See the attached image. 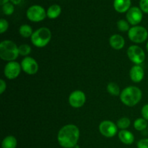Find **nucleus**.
Masks as SVG:
<instances>
[{
  "label": "nucleus",
  "instance_id": "nucleus-1",
  "mask_svg": "<svg viewBox=\"0 0 148 148\" xmlns=\"http://www.w3.org/2000/svg\"><path fill=\"white\" fill-rule=\"evenodd\" d=\"M79 130L75 124H66L59 130L57 140L64 148H73L77 145L79 139Z\"/></svg>",
  "mask_w": 148,
  "mask_h": 148
},
{
  "label": "nucleus",
  "instance_id": "nucleus-2",
  "mask_svg": "<svg viewBox=\"0 0 148 148\" xmlns=\"http://www.w3.org/2000/svg\"><path fill=\"white\" fill-rule=\"evenodd\" d=\"M143 97V92L139 88L129 86L124 88L120 94V100L125 106L132 107L139 103Z\"/></svg>",
  "mask_w": 148,
  "mask_h": 148
},
{
  "label": "nucleus",
  "instance_id": "nucleus-3",
  "mask_svg": "<svg viewBox=\"0 0 148 148\" xmlns=\"http://www.w3.org/2000/svg\"><path fill=\"white\" fill-rule=\"evenodd\" d=\"M18 47L10 40H4L0 43V58L7 62H13L19 56Z\"/></svg>",
  "mask_w": 148,
  "mask_h": 148
},
{
  "label": "nucleus",
  "instance_id": "nucleus-4",
  "mask_svg": "<svg viewBox=\"0 0 148 148\" xmlns=\"http://www.w3.org/2000/svg\"><path fill=\"white\" fill-rule=\"evenodd\" d=\"M52 38L51 31L46 27H42L33 32L31 42L36 47L43 48L47 46Z\"/></svg>",
  "mask_w": 148,
  "mask_h": 148
},
{
  "label": "nucleus",
  "instance_id": "nucleus-5",
  "mask_svg": "<svg viewBox=\"0 0 148 148\" xmlns=\"http://www.w3.org/2000/svg\"><path fill=\"white\" fill-rule=\"evenodd\" d=\"M128 37L133 43H144L148 38V32L147 29L143 26H133L130 27L128 31Z\"/></svg>",
  "mask_w": 148,
  "mask_h": 148
},
{
  "label": "nucleus",
  "instance_id": "nucleus-6",
  "mask_svg": "<svg viewBox=\"0 0 148 148\" xmlns=\"http://www.w3.org/2000/svg\"><path fill=\"white\" fill-rule=\"evenodd\" d=\"M127 56L130 60L136 65H140L145 60V53L144 50L137 45H133L128 48Z\"/></svg>",
  "mask_w": 148,
  "mask_h": 148
},
{
  "label": "nucleus",
  "instance_id": "nucleus-7",
  "mask_svg": "<svg viewBox=\"0 0 148 148\" xmlns=\"http://www.w3.org/2000/svg\"><path fill=\"white\" fill-rule=\"evenodd\" d=\"M27 18L34 23L43 21L47 16L46 10L40 5H33L29 7L26 12Z\"/></svg>",
  "mask_w": 148,
  "mask_h": 148
},
{
  "label": "nucleus",
  "instance_id": "nucleus-8",
  "mask_svg": "<svg viewBox=\"0 0 148 148\" xmlns=\"http://www.w3.org/2000/svg\"><path fill=\"white\" fill-rule=\"evenodd\" d=\"M98 129L101 134L107 138L114 137L118 132V127L116 124L109 120L103 121L100 124Z\"/></svg>",
  "mask_w": 148,
  "mask_h": 148
},
{
  "label": "nucleus",
  "instance_id": "nucleus-9",
  "mask_svg": "<svg viewBox=\"0 0 148 148\" xmlns=\"http://www.w3.org/2000/svg\"><path fill=\"white\" fill-rule=\"evenodd\" d=\"M22 70L29 75H33L38 71L39 66L35 59L30 56H26L21 62Z\"/></svg>",
  "mask_w": 148,
  "mask_h": 148
},
{
  "label": "nucleus",
  "instance_id": "nucleus-10",
  "mask_svg": "<svg viewBox=\"0 0 148 148\" xmlns=\"http://www.w3.org/2000/svg\"><path fill=\"white\" fill-rule=\"evenodd\" d=\"M86 102V95L82 90L73 91L69 96V103L72 108H79L85 105Z\"/></svg>",
  "mask_w": 148,
  "mask_h": 148
},
{
  "label": "nucleus",
  "instance_id": "nucleus-11",
  "mask_svg": "<svg viewBox=\"0 0 148 148\" xmlns=\"http://www.w3.org/2000/svg\"><path fill=\"white\" fill-rule=\"evenodd\" d=\"M21 70V64L15 61H13V62H8L5 65L4 75L8 79H14L20 75Z\"/></svg>",
  "mask_w": 148,
  "mask_h": 148
},
{
  "label": "nucleus",
  "instance_id": "nucleus-12",
  "mask_svg": "<svg viewBox=\"0 0 148 148\" xmlns=\"http://www.w3.org/2000/svg\"><path fill=\"white\" fill-rule=\"evenodd\" d=\"M126 17L130 25L136 26L141 23L143 17V11L137 7H132L127 11Z\"/></svg>",
  "mask_w": 148,
  "mask_h": 148
},
{
  "label": "nucleus",
  "instance_id": "nucleus-13",
  "mask_svg": "<svg viewBox=\"0 0 148 148\" xmlns=\"http://www.w3.org/2000/svg\"><path fill=\"white\" fill-rule=\"evenodd\" d=\"M130 77L132 81L136 83L140 82L145 77V71L140 65H134L130 72Z\"/></svg>",
  "mask_w": 148,
  "mask_h": 148
},
{
  "label": "nucleus",
  "instance_id": "nucleus-14",
  "mask_svg": "<svg viewBox=\"0 0 148 148\" xmlns=\"http://www.w3.org/2000/svg\"><path fill=\"white\" fill-rule=\"evenodd\" d=\"M109 44L115 50H121L125 46V40L121 35L114 34L110 37Z\"/></svg>",
  "mask_w": 148,
  "mask_h": 148
},
{
  "label": "nucleus",
  "instance_id": "nucleus-15",
  "mask_svg": "<svg viewBox=\"0 0 148 148\" xmlns=\"http://www.w3.org/2000/svg\"><path fill=\"white\" fill-rule=\"evenodd\" d=\"M131 0H114V7L119 13L127 12L131 7Z\"/></svg>",
  "mask_w": 148,
  "mask_h": 148
},
{
  "label": "nucleus",
  "instance_id": "nucleus-16",
  "mask_svg": "<svg viewBox=\"0 0 148 148\" xmlns=\"http://www.w3.org/2000/svg\"><path fill=\"white\" fill-rule=\"evenodd\" d=\"M119 139L124 145H132L134 141V136L132 133L127 130H121L118 134Z\"/></svg>",
  "mask_w": 148,
  "mask_h": 148
},
{
  "label": "nucleus",
  "instance_id": "nucleus-17",
  "mask_svg": "<svg viewBox=\"0 0 148 148\" xmlns=\"http://www.w3.org/2000/svg\"><path fill=\"white\" fill-rule=\"evenodd\" d=\"M61 12H62V8L58 4H53V5L50 6L48 9L46 14H47V17L49 19H56L60 15Z\"/></svg>",
  "mask_w": 148,
  "mask_h": 148
},
{
  "label": "nucleus",
  "instance_id": "nucleus-18",
  "mask_svg": "<svg viewBox=\"0 0 148 148\" xmlns=\"http://www.w3.org/2000/svg\"><path fill=\"white\" fill-rule=\"evenodd\" d=\"M17 145V139L12 135H9L4 137L1 143V147L2 148H16Z\"/></svg>",
  "mask_w": 148,
  "mask_h": 148
},
{
  "label": "nucleus",
  "instance_id": "nucleus-19",
  "mask_svg": "<svg viewBox=\"0 0 148 148\" xmlns=\"http://www.w3.org/2000/svg\"><path fill=\"white\" fill-rule=\"evenodd\" d=\"M19 33H20V35L22 37L27 38L29 37L31 38L33 31L31 26L27 24H24L22 25L20 27V28H19Z\"/></svg>",
  "mask_w": 148,
  "mask_h": 148
},
{
  "label": "nucleus",
  "instance_id": "nucleus-20",
  "mask_svg": "<svg viewBox=\"0 0 148 148\" xmlns=\"http://www.w3.org/2000/svg\"><path fill=\"white\" fill-rule=\"evenodd\" d=\"M134 127L137 131H144L148 127L147 121L143 118H138L134 121Z\"/></svg>",
  "mask_w": 148,
  "mask_h": 148
},
{
  "label": "nucleus",
  "instance_id": "nucleus-21",
  "mask_svg": "<svg viewBox=\"0 0 148 148\" xmlns=\"http://www.w3.org/2000/svg\"><path fill=\"white\" fill-rule=\"evenodd\" d=\"M107 91H108V93L114 95V96L120 95V94H121L119 86L115 82H109L108 84V85H107Z\"/></svg>",
  "mask_w": 148,
  "mask_h": 148
},
{
  "label": "nucleus",
  "instance_id": "nucleus-22",
  "mask_svg": "<svg viewBox=\"0 0 148 148\" xmlns=\"http://www.w3.org/2000/svg\"><path fill=\"white\" fill-rule=\"evenodd\" d=\"M130 124H131V121H130V119L127 118V117H122V118H120L116 122L117 127H118L119 129H120L121 130H127V129L130 127Z\"/></svg>",
  "mask_w": 148,
  "mask_h": 148
},
{
  "label": "nucleus",
  "instance_id": "nucleus-23",
  "mask_svg": "<svg viewBox=\"0 0 148 148\" xmlns=\"http://www.w3.org/2000/svg\"><path fill=\"white\" fill-rule=\"evenodd\" d=\"M19 54L20 56H27L31 52V47L28 44H22L18 46Z\"/></svg>",
  "mask_w": 148,
  "mask_h": 148
},
{
  "label": "nucleus",
  "instance_id": "nucleus-24",
  "mask_svg": "<svg viewBox=\"0 0 148 148\" xmlns=\"http://www.w3.org/2000/svg\"><path fill=\"white\" fill-rule=\"evenodd\" d=\"M117 27L121 32H127L130 30V23L127 20H120L117 22Z\"/></svg>",
  "mask_w": 148,
  "mask_h": 148
},
{
  "label": "nucleus",
  "instance_id": "nucleus-25",
  "mask_svg": "<svg viewBox=\"0 0 148 148\" xmlns=\"http://www.w3.org/2000/svg\"><path fill=\"white\" fill-rule=\"evenodd\" d=\"M14 11V7L12 3H7L2 6V12L5 15H11Z\"/></svg>",
  "mask_w": 148,
  "mask_h": 148
},
{
  "label": "nucleus",
  "instance_id": "nucleus-26",
  "mask_svg": "<svg viewBox=\"0 0 148 148\" xmlns=\"http://www.w3.org/2000/svg\"><path fill=\"white\" fill-rule=\"evenodd\" d=\"M9 27V23L5 19L1 18L0 20V33L3 34L4 33H5L7 30H8Z\"/></svg>",
  "mask_w": 148,
  "mask_h": 148
},
{
  "label": "nucleus",
  "instance_id": "nucleus-27",
  "mask_svg": "<svg viewBox=\"0 0 148 148\" xmlns=\"http://www.w3.org/2000/svg\"><path fill=\"white\" fill-rule=\"evenodd\" d=\"M140 8L143 12L148 14V0H140Z\"/></svg>",
  "mask_w": 148,
  "mask_h": 148
},
{
  "label": "nucleus",
  "instance_id": "nucleus-28",
  "mask_svg": "<svg viewBox=\"0 0 148 148\" xmlns=\"http://www.w3.org/2000/svg\"><path fill=\"white\" fill-rule=\"evenodd\" d=\"M137 148H148V138L142 139L137 143Z\"/></svg>",
  "mask_w": 148,
  "mask_h": 148
},
{
  "label": "nucleus",
  "instance_id": "nucleus-29",
  "mask_svg": "<svg viewBox=\"0 0 148 148\" xmlns=\"http://www.w3.org/2000/svg\"><path fill=\"white\" fill-rule=\"evenodd\" d=\"M141 114L143 116V118L148 121V103L143 106V107L142 108Z\"/></svg>",
  "mask_w": 148,
  "mask_h": 148
},
{
  "label": "nucleus",
  "instance_id": "nucleus-30",
  "mask_svg": "<svg viewBox=\"0 0 148 148\" xmlns=\"http://www.w3.org/2000/svg\"><path fill=\"white\" fill-rule=\"evenodd\" d=\"M7 88V83L3 79H0V94L4 93Z\"/></svg>",
  "mask_w": 148,
  "mask_h": 148
},
{
  "label": "nucleus",
  "instance_id": "nucleus-31",
  "mask_svg": "<svg viewBox=\"0 0 148 148\" xmlns=\"http://www.w3.org/2000/svg\"><path fill=\"white\" fill-rule=\"evenodd\" d=\"M10 1H11L12 4H16V5H17V4H20L22 0H10Z\"/></svg>",
  "mask_w": 148,
  "mask_h": 148
},
{
  "label": "nucleus",
  "instance_id": "nucleus-32",
  "mask_svg": "<svg viewBox=\"0 0 148 148\" xmlns=\"http://www.w3.org/2000/svg\"><path fill=\"white\" fill-rule=\"evenodd\" d=\"M9 1H10V0H1V2H0V4H1V6H3L4 4L8 3Z\"/></svg>",
  "mask_w": 148,
  "mask_h": 148
},
{
  "label": "nucleus",
  "instance_id": "nucleus-33",
  "mask_svg": "<svg viewBox=\"0 0 148 148\" xmlns=\"http://www.w3.org/2000/svg\"><path fill=\"white\" fill-rule=\"evenodd\" d=\"M146 49H147V51L148 52V41H147V44H146Z\"/></svg>",
  "mask_w": 148,
  "mask_h": 148
},
{
  "label": "nucleus",
  "instance_id": "nucleus-34",
  "mask_svg": "<svg viewBox=\"0 0 148 148\" xmlns=\"http://www.w3.org/2000/svg\"><path fill=\"white\" fill-rule=\"evenodd\" d=\"M147 130H148V127H147Z\"/></svg>",
  "mask_w": 148,
  "mask_h": 148
}]
</instances>
